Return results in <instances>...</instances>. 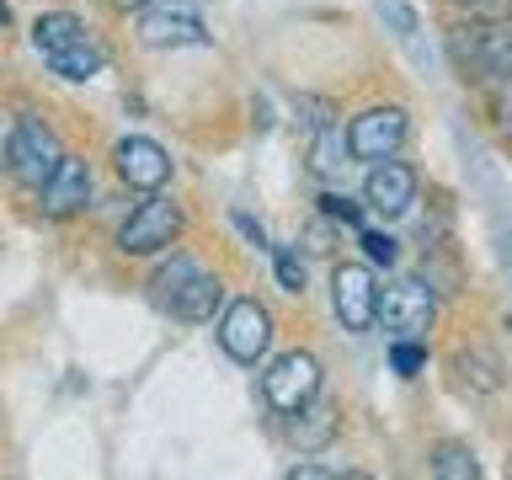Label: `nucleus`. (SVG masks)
I'll return each instance as SVG.
<instances>
[{"label":"nucleus","mask_w":512,"mask_h":480,"mask_svg":"<svg viewBox=\"0 0 512 480\" xmlns=\"http://www.w3.org/2000/svg\"><path fill=\"white\" fill-rule=\"evenodd\" d=\"M32 48L43 54V64L64 80H91L107 70V43L80 22L75 11H43L32 22Z\"/></svg>","instance_id":"f257e3e1"},{"label":"nucleus","mask_w":512,"mask_h":480,"mask_svg":"<svg viewBox=\"0 0 512 480\" xmlns=\"http://www.w3.org/2000/svg\"><path fill=\"white\" fill-rule=\"evenodd\" d=\"M448 59L475 86H512V22L507 16H470L448 27Z\"/></svg>","instance_id":"f03ea898"},{"label":"nucleus","mask_w":512,"mask_h":480,"mask_svg":"<svg viewBox=\"0 0 512 480\" xmlns=\"http://www.w3.org/2000/svg\"><path fill=\"white\" fill-rule=\"evenodd\" d=\"M182 224H187L182 203L166 198V192H144V203H134L128 219L118 224V251L123 256H155V251L176 246Z\"/></svg>","instance_id":"7ed1b4c3"},{"label":"nucleus","mask_w":512,"mask_h":480,"mask_svg":"<svg viewBox=\"0 0 512 480\" xmlns=\"http://www.w3.org/2000/svg\"><path fill=\"white\" fill-rule=\"evenodd\" d=\"M59 155H64V144H59L54 128H48L43 118H32V112H22L16 128H11V139H6V171H11V182L38 192L48 182V171L59 166Z\"/></svg>","instance_id":"20e7f679"},{"label":"nucleus","mask_w":512,"mask_h":480,"mask_svg":"<svg viewBox=\"0 0 512 480\" xmlns=\"http://www.w3.org/2000/svg\"><path fill=\"white\" fill-rule=\"evenodd\" d=\"M411 134V118L406 107L384 102V107H363L358 118L347 123V155L363 160V166H379V160L400 155V144Z\"/></svg>","instance_id":"39448f33"},{"label":"nucleus","mask_w":512,"mask_h":480,"mask_svg":"<svg viewBox=\"0 0 512 480\" xmlns=\"http://www.w3.org/2000/svg\"><path fill=\"white\" fill-rule=\"evenodd\" d=\"M432 315H438V299H432L427 278H395L379 294L374 326H384L390 336H416V342H422V336L432 331Z\"/></svg>","instance_id":"423d86ee"},{"label":"nucleus","mask_w":512,"mask_h":480,"mask_svg":"<svg viewBox=\"0 0 512 480\" xmlns=\"http://www.w3.org/2000/svg\"><path fill=\"white\" fill-rule=\"evenodd\" d=\"M219 347L230 352L235 363L256 368L272 347V310L262 299H235L230 310L219 315Z\"/></svg>","instance_id":"0eeeda50"},{"label":"nucleus","mask_w":512,"mask_h":480,"mask_svg":"<svg viewBox=\"0 0 512 480\" xmlns=\"http://www.w3.org/2000/svg\"><path fill=\"white\" fill-rule=\"evenodd\" d=\"M139 43L144 48H203L208 27L187 0H150L139 11Z\"/></svg>","instance_id":"6e6552de"},{"label":"nucleus","mask_w":512,"mask_h":480,"mask_svg":"<svg viewBox=\"0 0 512 480\" xmlns=\"http://www.w3.org/2000/svg\"><path fill=\"white\" fill-rule=\"evenodd\" d=\"M331 310L342 320V331L363 336L374 331V310H379V283L363 262H336L331 272Z\"/></svg>","instance_id":"1a4fd4ad"},{"label":"nucleus","mask_w":512,"mask_h":480,"mask_svg":"<svg viewBox=\"0 0 512 480\" xmlns=\"http://www.w3.org/2000/svg\"><path fill=\"white\" fill-rule=\"evenodd\" d=\"M315 395H320V358L315 352H283V358L262 374V400L278 416L299 411L304 400H315Z\"/></svg>","instance_id":"9d476101"},{"label":"nucleus","mask_w":512,"mask_h":480,"mask_svg":"<svg viewBox=\"0 0 512 480\" xmlns=\"http://www.w3.org/2000/svg\"><path fill=\"white\" fill-rule=\"evenodd\" d=\"M43 219H75L91 208V166L80 155H59V166L48 171V182L38 187Z\"/></svg>","instance_id":"9b49d317"},{"label":"nucleus","mask_w":512,"mask_h":480,"mask_svg":"<svg viewBox=\"0 0 512 480\" xmlns=\"http://www.w3.org/2000/svg\"><path fill=\"white\" fill-rule=\"evenodd\" d=\"M112 171H118L123 187H134V192H160L171 182V155L160 150L155 139L128 134V139L112 144Z\"/></svg>","instance_id":"f8f14e48"},{"label":"nucleus","mask_w":512,"mask_h":480,"mask_svg":"<svg viewBox=\"0 0 512 480\" xmlns=\"http://www.w3.org/2000/svg\"><path fill=\"white\" fill-rule=\"evenodd\" d=\"M416 203V171L406 166V160H379V166H368V182H363V208L379 219H400L411 214Z\"/></svg>","instance_id":"ddd939ff"},{"label":"nucleus","mask_w":512,"mask_h":480,"mask_svg":"<svg viewBox=\"0 0 512 480\" xmlns=\"http://www.w3.org/2000/svg\"><path fill=\"white\" fill-rule=\"evenodd\" d=\"M336 432H342V411L331 406V400H304L299 411H288V438H294L299 454H320V448L336 443Z\"/></svg>","instance_id":"4468645a"},{"label":"nucleus","mask_w":512,"mask_h":480,"mask_svg":"<svg viewBox=\"0 0 512 480\" xmlns=\"http://www.w3.org/2000/svg\"><path fill=\"white\" fill-rule=\"evenodd\" d=\"M219 304H224V283L214 278V272H203L198 267V278H192L182 294L171 299V320H182V326H203V320H214L219 315Z\"/></svg>","instance_id":"2eb2a0df"},{"label":"nucleus","mask_w":512,"mask_h":480,"mask_svg":"<svg viewBox=\"0 0 512 480\" xmlns=\"http://www.w3.org/2000/svg\"><path fill=\"white\" fill-rule=\"evenodd\" d=\"M454 374L470 384V390H480V395H496V390H502V363H496L486 347H459V352H454Z\"/></svg>","instance_id":"dca6fc26"},{"label":"nucleus","mask_w":512,"mask_h":480,"mask_svg":"<svg viewBox=\"0 0 512 480\" xmlns=\"http://www.w3.org/2000/svg\"><path fill=\"white\" fill-rule=\"evenodd\" d=\"M347 134H342V123H326L315 134V144H310V171L320 176V182H336L342 176V166H347Z\"/></svg>","instance_id":"f3484780"},{"label":"nucleus","mask_w":512,"mask_h":480,"mask_svg":"<svg viewBox=\"0 0 512 480\" xmlns=\"http://www.w3.org/2000/svg\"><path fill=\"white\" fill-rule=\"evenodd\" d=\"M192 278H198V262H192V256H182V251H176L171 262H160V272L150 278V299L160 304V310H171V299L182 294V288H187Z\"/></svg>","instance_id":"a211bd4d"},{"label":"nucleus","mask_w":512,"mask_h":480,"mask_svg":"<svg viewBox=\"0 0 512 480\" xmlns=\"http://www.w3.org/2000/svg\"><path fill=\"white\" fill-rule=\"evenodd\" d=\"M427 470L438 475V480H475L480 475V464H475V454L464 443H438L427 454Z\"/></svg>","instance_id":"6ab92c4d"},{"label":"nucleus","mask_w":512,"mask_h":480,"mask_svg":"<svg viewBox=\"0 0 512 480\" xmlns=\"http://www.w3.org/2000/svg\"><path fill=\"white\" fill-rule=\"evenodd\" d=\"M422 278H427L432 294H459V288H464V272H459V262H454V251H448V246H427Z\"/></svg>","instance_id":"aec40b11"},{"label":"nucleus","mask_w":512,"mask_h":480,"mask_svg":"<svg viewBox=\"0 0 512 480\" xmlns=\"http://www.w3.org/2000/svg\"><path fill=\"white\" fill-rule=\"evenodd\" d=\"M272 272H278V288L283 294H304V256L294 246H278L272 251Z\"/></svg>","instance_id":"412c9836"},{"label":"nucleus","mask_w":512,"mask_h":480,"mask_svg":"<svg viewBox=\"0 0 512 480\" xmlns=\"http://www.w3.org/2000/svg\"><path fill=\"white\" fill-rule=\"evenodd\" d=\"M390 363H395V374L400 379H416L427 368V347L416 342V336H395V347H390Z\"/></svg>","instance_id":"4be33fe9"},{"label":"nucleus","mask_w":512,"mask_h":480,"mask_svg":"<svg viewBox=\"0 0 512 480\" xmlns=\"http://www.w3.org/2000/svg\"><path fill=\"white\" fill-rule=\"evenodd\" d=\"M320 214H326V224H352V230H358L363 203H352L347 192H320Z\"/></svg>","instance_id":"5701e85b"},{"label":"nucleus","mask_w":512,"mask_h":480,"mask_svg":"<svg viewBox=\"0 0 512 480\" xmlns=\"http://www.w3.org/2000/svg\"><path fill=\"white\" fill-rule=\"evenodd\" d=\"M294 112H299V123L310 128V134H320L326 123H336V102H331V96H299Z\"/></svg>","instance_id":"b1692460"},{"label":"nucleus","mask_w":512,"mask_h":480,"mask_svg":"<svg viewBox=\"0 0 512 480\" xmlns=\"http://www.w3.org/2000/svg\"><path fill=\"white\" fill-rule=\"evenodd\" d=\"M363 256H368V262H374V267H395L400 246H395V240L384 235V230H363Z\"/></svg>","instance_id":"393cba45"},{"label":"nucleus","mask_w":512,"mask_h":480,"mask_svg":"<svg viewBox=\"0 0 512 480\" xmlns=\"http://www.w3.org/2000/svg\"><path fill=\"white\" fill-rule=\"evenodd\" d=\"M448 6H459V11H470V16H486V22L512 16V0H448Z\"/></svg>","instance_id":"a878e982"},{"label":"nucleus","mask_w":512,"mask_h":480,"mask_svg":"<svg viewBox=\"0 0 512 480\" xmlns=\"http://www.w3.org/2000/svg\"><path fill=\"white\" fill-rule=\"evenodd\" d=\"M379 11H384V16H390V22L400 27V38H411V32H416V11H411V6H400V0H384Z\"/></svg>","instance_id":"bb28decb"},{"label":"nucleus","mask_w":512,"mask_h":480,"mask_svg":"<svg viewBox=\"0 0 512 480\" xmlns=\"http://www.w3.org/2000/svg\"><path fill=\"white\" fill-rule=\"evenodd\" d=\"M331 475H342V470H331V464H294L288 470V480H331Z\"/></svg>","instance_id":"cd10ccee"},{"label":"nucleus","mask_w":512,"mask_h":480,"mask_svg":"<svg viewBox=\"0 0 512 480\" xmlns=\"http://www.w3.org/2000/svg\"><path fill=\"white\" fill-rule=\"evenodd\" d=\"M235 230H240V235H246V240H251V246H256V251H262V246H267V235H262V224H256L251 214H235Z\"/></svg>","instance_id":"c85d7f7f"},{"label":"nucleus","mask_w":512,"mask_h":480,"mask_svg":"<svg viewBox=\"0 0 512 480\" xmlns=\"http://www.w3.org/2000/svg\"><path fill=\"white\" fill-rule=\"evenodd\" d=\"M326 240H331V230H326V224H310V251H331Z\"/></svg>","instance_id":"c756f323"},{"label":"nucleus","mask_w":512,"mask_h":480,"mask_svg":"<svg viewBox=\"0 0 512 480\" xmlns=\"http://www.w3.org/2000/svg\"><path fill=\"white\" fill-rule=\"evenodd\" d=\"M144 6H150V0H112V11H134V16H139Z\"/></svg>","instance_id":"7c9ffc66"},{"label":"nucleus","mask_w":512,"mask_h":480,"mask_svg":"<svg viewBox=\"0 0 512 480\" xmlns=\"http://www.w3.org/2000/svg\"><path fill=\"white\" fill-rule=\"evenodd\" d=\"M6 27H11V6L0 0V32H6Z\"/></svg>","instance_id":"2f4dec72"},{"label":"nucleus","mask_w":512,"mask_h":480,"mask_svg":"<svg viewBox=\"0 0 512 480\" xmlns=\"http://www.w3.org/2000/svg\"><path fill=\"white\" fill-rule=\"evenodd\" d=\"M507 331H512V326H507Z\"/></svg>","instance_id":"473e14b6"}]
</instances>
